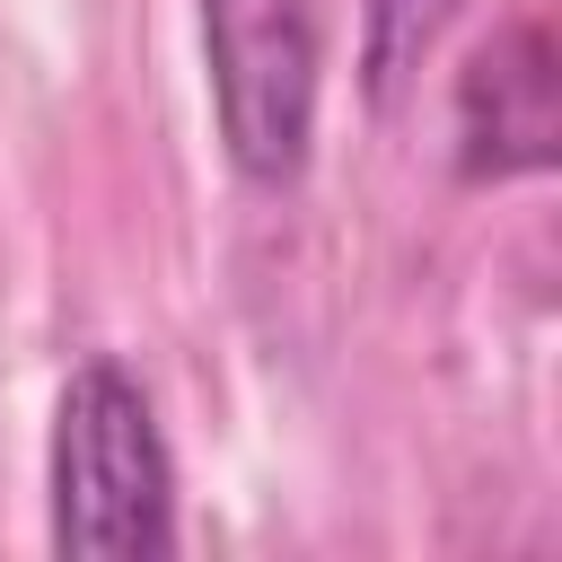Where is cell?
Returning <instances> with one entry per match:
<instances>
[{"mask_svg": "<svg viewBox=\"0 0 562 562\" xmlns=\"http://www.w3.org/2000/svg\"><path fill=\"white\" fill-rule=\"evenodd\" d=\"M202 88L228 167L255 193L299 184L325 97V0H202Z\"/></svg>", "mask_w": 562, "mask_h": 562, "instance_id": "2", "label": "cell"}, {"mask_svg": "<svg viewBox=\"0 0 562 562\" xmlns=\"http://www.w3.org/2000/svg\"><path fill=\"white\" fill-rule=\"evenodd\" d=\"M448 132H457V176L465 184H509V176H544L553 140H562V61L553 35L536 18L492 26L448 97Z\"/></svg>", "mask_w": 562, "mask_h": 562, "instance_id": "3", "label": "cell"}, {"mask_svg": "<svg viewBox=\"0 0 562 562\" xmlns=\"http://www.w3.org/2000/svg\"><path fill=\"white\" fill-rule=\"evenodd\" d=\"M44 536L53 553H97V562H140L176 544V457L149 386L114 351H88L53 395Z\"/></svg>", "mask_w": 562, "mask_h": 562, "instance_id": "1", "label": "cell"}, {"mask_svg": "<svg viewBox=\"0 0 562 562\" xmlns=\"http://www.w3.org/2000/svg\"><path fill=\"white\" fill-rule=\"evenodd\" d=\"M457 0H360V88L369 105H404L422 88V61L439 53Z\"/></svg>", "mask_w": 562, "mask_h": 562, "instance_id": "4", "label": "cell"}]
</instances>
